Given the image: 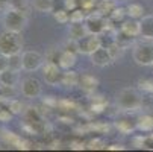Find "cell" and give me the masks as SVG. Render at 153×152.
<instances>
[{
	"mask_svg": "<svg viewBox=\"0 0 153 152\" xmlns=\"http://www.w3.org/2000/svg\"><path fill=\"white\" fill-rule=\"evenodd\" d=\"M86 15H85V11L80 9V8H76L74 11L70 12V23L71 21H85Z\"/></svg>",
	"mask_w": 153,
	"mask_h": 152,
	"instance_id": "83f0119b",
	"label": "cell"
},
{
	"mask_svg": "<svg viewBox=\"0 0 153 152\" xmlns=\"http://www.w3.org/2000/svg\"><path fill=\"white\" fill-rule=\"evenodd\" d=\"M106 106V102L103 99V96H97V99H93V111H103V108Z\"/></svg>",
	"mask_w": 153,
	"mask_h": 152,
	"instance_id": "f546056e",
	"label": "cell"
},
{
	"mask_svg": "<svg viewBox=\"0 0 153 152\" xmlns=\"http://www.w3.org/2000/svg\"><path fill=\"white\" fill-rule=\"evenodd\" d=\"M117 105L121 108V110H138V108L143 105V99L138 94L137 90L134 88H124L118 93L117 96Z\"/></svg>",
	"mask_w": 153,
	"mask_h": 152,
	"instance_id": "3957f363",
	"label": "cell"
},
{
	"mask_svg": "<svg viewBox=\"0 0 153 152\" xmlns=\"http://www.w3.org/2000/svg\"><path fill=\"white\" fill-rule=\"evenodd\" d=\"M140 35L146 40H153V15H146L140 21Z\"/></svg>",
	"mask_w": 153,
	"mask_h": 152,
	"instance_id": "7c38bea8",
	"label": "cell"
},
{
	"mask_svg": "<svg viewBox=\"0 0 153 152\" xmlns=\"http://www.w3.org/2000/svg\"><path fill=\"white\" fill-rule=\"evenodd\" d=\"M124 14H127L126 9H123V8H117V6H115V9L108 15V18H109V21H121L123 17H124Z\"/></svg>",
	"mask_w": 153,
	"mask_h": 152,
	"instance_id": "484cf974",
	"label": "cell"
},
{
	"mask_svg": "<svg viewBox=\"0 0 153 152\" xmlns=\"http://www.w3.org/2000/svg\"><path fill=\"white\" fill-rule=\"evenodd\" d=\"M97 2L96 0H79V8L83 9L85 12H91L94 11V8H97Z\"/></svg>",
	"mask_w": 153,
	"mask_h": 152,
	"instance_id": "cb8c5ba5",
	"label": "cell"
},
{
	"mask_svg": "<svg viewBox=\"0 0 153 152\" xmlns=\"http://www.w3.org/2000/svg\"><path fill=\"white\" fill-rule=\"evenodd\" d=\"M79 84H80V88H82L83 91L91 93V91H94V90L97 88L99 81H97L94 76L88 75V73H83V75L79 78Z\"/></svg>",
	"mask_w": 153,
	"mask_h": 152,
	"instance_id": "9a60e30c",
	"label": "cell"
},
{
	"mask_svg": "<svg viewBox=\"0 0 153 152\" xmlns=\"http://www.w3.org/2000/svg\"><path fill=\"white\" fill-rule=\"evenodd\" d=\"M9 67V56L0 52V73Z\"/></svg>",
	"mask_w": 153,
	"mask_h": 152,
	"instance_id": "4dcf8cb0",
	"label": "cell"
},
{
	"mask_svg": "<svg viewBox=\"0 0 153 152\" xmlns=\"http://www.w3.org/2000/svg\"><path fill=\"white\" fill-rule=\"evenodd\" d=\"M115 126L120 133L123 134H129V133H132L134 129L137 128V122L134 120H130V119H118L115 122Z\"/></svg>",
	"mask_w": 153,
	"mask_h": 152,
	"instance_id": "e0dca14e",
	"label": "cell"
},
{
	"mask_svg": "<svg viewBox=\"0 0 153 152\" xmlns=\"http://www.w3.org/2000/svg\"><path fill=\"white\" fill-rule=\"evenodd\" d=\"M11 117H12V113H11L9 108L6 110V108H2V106H0V120H2V122H6V120H9Z\"/></svg>",
	"mask_w": 153,
	"mask_h": 152,
	"instance_id": "d6a6232c",
	"label": "cell"
},
{
	"mask_svg": "<svg viewBox=\"0 0 153 152\" xmlns=\"http://www.w3.org/2000/svg\"><path fill=\"white\" fill-rule=\"evenodd\" d=\"M8 6L26 12V9H27V0H8Z\"/></svg>",
	"mask_w": 153,
	"mask_h": 152,
	"instance_id": "4316f807",
	"label": "cell"
},
{
	"mask_svg": "<svg viewBox=\"0 0 153 152\" xmlns=\"http://www.w3.org/2000/svg\"><path fill=\"white\" fill-rule=\"evenodd\" d=\"M33 8L39 12L53 11V0H33Z\"/></svg>",
	"mask_w": 153,
	"mask_h": 152,
	"instance_id": "7402d4cb",
	"label": "cell"
},
{
	"mask_svg": "<svg viewBox=\"0 0 153 152\" xmlns=\"http://www.w3.org/2000/svg\"><path fill=\"white\" fill-rule=\"evenodd\" d=\"M8 108L11 110V113H12V114H21V113H23L25 105L21 103V100L14 99V100H11V102L8 103Z\"/></svg>",
	"mask_w": 153,
	"mask_h": 152,
	"instance_id": "d4e9b609",
	"label": "cell"
},
{
	"mask_svg": "<svg viewBox=\"0 0 153 152\" xmlns=\"http://www.w3.org/2000/svg\"><path fill=\"white\" fill-rule=\"evenodd\" d=\"M17 81H18V72L11 67H8L6 70L0 73V85L3 88H14Z\"/></svg>",
	"mask_w": 153,
	"mask_h": 152,
	"instance_id": "8fae6325",
	"label": "cell"
},
{
	"mask_svg": "<svg viewBox=\"0 0 153 152\" xmlns=\"http://www.w3.org/2000/svg\"><path fill=\"white\" fill-rule=\"evenodd\" d=\"M90 56H91V62L94 64V66H97V67H105V66H108V64H111L114 61L111 52H109V49H108V46L106 47L105 46L99 47Z\"/></svg>",
	"mask_w": 153,
	"mask_h": 152,
	"instance_id": "30bf717a",
	"label": "cell"
},
{
	"mask_svg": "<svg viewBox=\"0 0 153 152\" xmlns=\"http://www.w3.org/2000/svg\"><path fill=\"white\" fill-rule=\"evenodd\" d=\"M143 148H146V149H153V136H150V137H144Z\"/></svg>",
	"mask_w": 153,
	"mask_h": 152,
	"instance_id": "836d02e7",
	"label": "cell"
},
{
	"mask_svg": "<svg viewBox=\"0 0 153 152\" xmlns=\"http://www.w3.org/2000/svg\"><path fill=\"white\" fill-rule=\"evenodd\" d=\"M120 31L130 37H138L140 35V21H137V18H130L121 25Z\"/></svg>",
	"mask_w": 153,
	"mask_h": 152,
	"instance_id": "2e32d148",
	"label": "cell"
},
{
	"mask_svg": "<svg viewBox=\"0 0 153 152\" xmlns=\"http://www.w3.org/2000/svg\"><path fill=\"white\" fill-rule=\"evenodd\" d=\"M70 40H80L83 38L86 34H90L88 29H86V25H85V21H71V25H70Z\"/></svg>",
	"mask_w": 153,
	"mask_h": 152,
	"instance_id": "4fadbf2b",
	"label": "cell"
},
{
	"mask_svg": "<svg viewBox=\"0 0 153 152\" xmlns=\"http://www.w3.org/2000/svg\"><path fill=\"white\" fill-rule=\"evenodd\" d=\"M134 59L138 66H153V43L150 40L134 47Z\"/></svg>",
	"mask_w": 153,
	"mask_h": 152,
	"instance_id": "277c9868",
	"label": "cell"
},
{
	"mask_svg": "<svg viewBox=\"0 0 153 152\" xmlns=\"http://www.w3.org/2000/svg\"><path fill=\"white\" fill-rule=\"evenodd\" d=\"M85 25H86V29H88L90 34L100 35V34H103V32L108 29L109 21L105 18L103 14H100L99 11H96V12H91V14L86 15Z\"/></svg>",
	"mask_w": 153,
	"mask_h": 152,
	"instance_id": "5b68a950",
	"label": "cell"
},
{
	"mask_svg": "<svg viewBox=\"0 0 153 152\" xmlns=\"http://www.w3.org/2000/svg\"><path fill=\"white\" fill-rule=\"evenodd\" d=\"M152 67H153V66H152Z\"/></svg>",
	"mask_w": 153,
	"mask_h": 152,
	"instance_id": "8d00e7d4",
	"label": "cell"
},
{
	"mask_svg": "<svg viewBox=\"0 0 153 152\" xmlns=\"http://www.w3.org/2000/svg\"><path fill=\"white\" fill-rule=\"evenodd\" d=\"M102 46H103L102 44V40L96 34H86L83 38L77 40V50H79V53L91 55L93 52H96Z\"/></svg>",
	"mask_w": 153,
	"mask_h": 152,
	"instance_id": "8992f818",
	"label": "cell"
},
{
	"mask_svg": "<svg viewBox=\"0 0 153 152\" xmlns=\"http://www.w3.org/2000/svg\"><path fill=\"white\" fill-rule=\"evenodd\" d=\"M126 12L130 18H143V14H144V8L138 3H130L127 8H126Z\"/></svg>",
	"mask_w": 153,
	"mask_h": 152,
	"instance_id": "d6986e66",
	"label": "cell"
},
{
	"mask_svg": "<svg viewBox=\"0 0 153 152\" xmlns=\"http://www.w3.org/2000/svg\"><path fill=\"white\" fill-rule=\"evenodd\" d=\"M77 82H79V76L76 75V72H73L71 69L62 72V81H61V84L67 85V87H73Z\"/></svg>",
	"mask_w": 153,
	"mask_h": 152,
	"instance_id": "ac0fdd59",
	"label": "cell"
},
{
	"mask_svg": "<svg viewBox=\"0 0 153 152\" xmlns=\"http://www.w3.org/2000/svg\"><path fill=\"white\" fill-rule=\"evenodd\" d=\"M59 67L64 69V70H68V69H73L74 64H76V53L71 52V50H62L61 52V56H59Z\"/></svg>",
	"mask_w": 153,
	"mask_h": 152,
	"instance_id": "5bb4252c",
	"label": "cell"
},
{
	"mask_svg": "<svg viewBox=\"0 0 153 152\" xmlns=\"http://www.w3.org/2000/svg\"><path fill=\"white\" fill-rule=\"evenodd\" d=\"M9 67L14 69V70H21L23 69V59H21V55L20 53H15V55H11L9 56Z\"/></svg>",
	"mask_w": 153,
	"mask_h": 152,
	"instance_id": "603a6c76",
	"label": "cell"
},
{
	"mask_svg": "<svg viewBox=\"0 0 153 152\" xmlns=\"http://www.w3.org/2000/svg\"><path fill=\"white\" fill-rule=\"evenodd\" d=\"M137 128L141 131H153V117L152 116H141L137 122Z\"/></svg>",
	"mask_w": 153,
	"mask_h": 152,
	"instance_id": "ffe728a7",
	"label": "cell"
},
{
	"mask_svg": "<svg viewBox=\"0 0 153 152\" xmlns=\"http://www.w3.org/2000/svg\"><path fill=\"white\" fill-rule=\"evenodd\" d=\"M55 18L56 21H59V23H67V21H70V11L68 9H61V11H56L55 12Z\"/></svg>",
	"mask_w": 153,
	"mask_h": 152,
	"instance_id": "f1b7e54d",
	"label": "cell"
},
{
	"mask_svg": "<svg viewBox=\"0 0 153 152\" xmlns=\"http://www.w3.org/2000/svg\"><path fill=\"white\" fill-rule=\"evenodd\" d=\"M21 59H23V70H26V72L38 70L42 66V62H44L42 56L38 52H33V50L25 52L23 55H21Z\"/></svg>",
	"mask_w": 153,
	"mask_h": 152,
	"instance_id": "9c48e42d",
	"label": "cell"
},
{
	"mask_svg": "<svg viewBox=\"0 0 153 152\" xmlns=\"http://www.w3.org/2000/svg\"><path fill=\"white\" fill-rule=\"evenodd\" d=\"M27 23V15L25 11L20 9H14V8H8L3 17V25L6 31H12V32H21L25 29Z\"/></svg>",
	"mask_w": 153,
	"mask_h": 152,
	"instance_id": "7a4b0ae2",
	"label": "cell"
},
{
	"mask_svg": "<svg viewBox=\"0 0 153 152\" xmlns=\"http://www.w3.org/2000/svg\"><path fill=\"white\" fill-rule=\"evenodd\" d=\"M21 93H23L25 97H29V99L39 97L41 93H42L41 82L36 78H26L23 82H21Z\"/></svg>",
	"mask_w": 153,
	"mask_h": 152,
	"instance_id": "ba28073f",
	"label": "cell"
},
{
	"mask_svg": "<svg viewBox=\"0 0 153 152\" xmlns=\"http://www.w3.org/2000/svg\"><path fill=\"white\" fill-rule=\"evenodd\" d=\"M114 9H115V3L112 0H100L99 5H97V11L103 15H109Z\"/></svg>",
	"mask_w": 153,
	"mask_h": 152,
	"instance_id": "44dd1931",
	"label": "cell"
},
{
	"mask_svg": "<svg viewBox=\"0 0 153 152\" xmlns=\"http://www.w3.org/2000/svg\"><path fill=\"white\" fill-rule=\"evenodd\" d=\"M141 87H144V90L153 93V81H141Z\"/></svg>",
	"mask_w": 153,
	"mask_h": 152,
	"instance_id": "e575fe53",
	"label": "cell"
},
{
	"mask_svg": "<svg viewBox=\"0 0 153 152\" xmlns=\"http://www.w3.org/2000/svg\"><path fill=\"white\" fill-rule=\"evenodd\" d=\"M42 76H44V81L49 84V85H53L56 87L61 81H62V72H61V67L59 64L56 62H46L44 67H42Z\"/></svg>",
	"mask_w": 153,
	"mask_h": 152,
	"instance_id": "52a82bcc",
	"label": "cell"
},
{
	"mask_svg": "<svg viewBox=\"0 0 153 152\" xmlns=\"http://www.w3.org/2000/svg\"><path fill=\"white\" fill-rule=\"evenodd\" d=\"M103 148H105V143L100 139H94L88 143V149H103Z\"/></svg>",
	"mask_w": 153,
	"mask_h": 152,
	"instance_id": "1f68e13d",
	"label": "cell"
},
{
	"mask_svg": "<svg viewBox=\"0 0 153 152\" xmlns=\"http://www.w3.org/2000/svg\"><path fill=\"white\" fill-rule=\"evenodd\" d=\"M23 49V40L20 37V32L5 31L0 34V52L11 56L20 53Z\"/></svg>",
	"mask_w": 153,
	"mask_h": 152,
	"instance_id": "6da1fadb",
	"label": "cell"
},
{
	"mask_svg": "<svg viewBox=\"0 0 153 152\" xmlns=\"http://www.w3.org/2000/svg\"><path fill=\"white\" fill-rule=\"evenodd\" d=\"M108 149H109V151H117V149H124V148H123L121 145H117V143H115V145L108 146Z\"/></svg>",
	"mask_w": 153,
	"mask_h": 152,
	"instance_id": "d590c367",
	"label": "cell"
}]
</instances>
